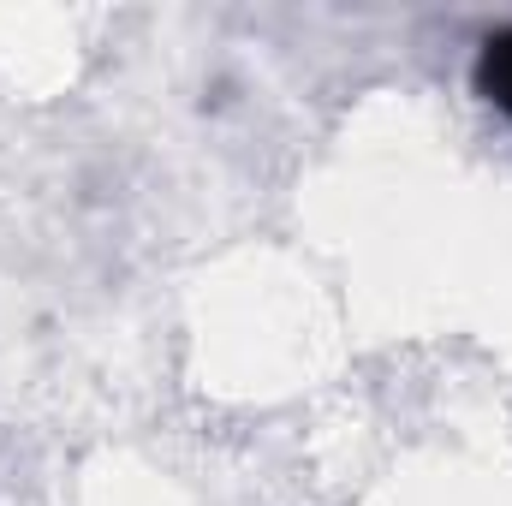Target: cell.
I'll return each instance as SVG.
<instances>
[{"mask_svg":"<svg viewBox=\"0 0 512 506\" xmlns=\"http://www.w3.org/2000/svg\"><path fill=\"white\" fill-rule=\"evenodd\" d=\"M471 90L501 114L512 120V24L501 30H489L483 42H477V60H471Z\"/></svg>","mask_w":512,"mask_h":506,"instance_id":"cell-1","label":"cell"}]
</instances>
